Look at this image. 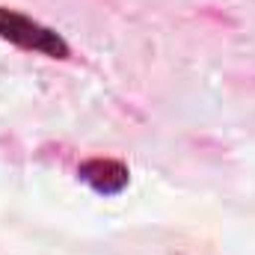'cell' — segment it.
<instances>
[{"label":"cell","instance_id":"cell-1","mask_svg":"<svg viewBox=\"0 0 255 255\" xmlns=\"http://www.w3.org/2000/svg\"><path fill=\"white\" fill-rule=\"evenodd\" d=\"M0 36L21 45V48L42 51L48 57H57V60L68 57V45L63 42V36H57L54 30L42 27L39 21H33L27 15H18L12 9H3V6H0Z\"/></svg>","mask_w":255,"mask_h":255},{"label":"cell","instance_id":"cell-2","mask_svg":"<svg viewBox=\"0 0 255 255\" xmlns=\"http://www.w3.org/2000/svg\"><path fill=\"white\" fill-rule=\"evenodd\" d=\"M80 178L92 187V190L104 193V196H113L128 184V166H122L119 160H104V157H95V160H86L80 166Z\"/></svg>","mask_w":255,"mask_h":255}]
</instances>
